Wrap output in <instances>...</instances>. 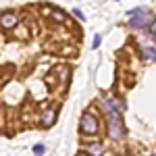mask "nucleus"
<instances>
[{
	"instance_id": "obj_1",
	"label": "nucleus",
	"mask_w": 156,
	"mask_h": 156,
	"mask_svg": "<svg viewBox=\"0 0 156 156\" xmlns=\"http://www.w3.org/2000/svg\"><path fill=\"white\" fill-rule=\"evenodd\" d=\"M79 129L83 135H98L100 133V121L94 115V110H85L79 119Z\"/></svg>"
},
{
	"instance_id": "obj_2",
	"label": "nucleus",
	"mask_w": 156,
	"mask_h": 156,
	"mask_svg": "<svg viewBox=\"0 0 156 156\" xmlns=\"http://www.w3.org/2000/svg\"><path fill=\"white\" fill-rule=\"evenodd\" d=\"M152 23V15L148 9H135L129 11V27L131 29H146Z\"/></svg>"
},
{
	"instance_id": "obj_3",
	"label": "nucleus",
	"mask_w": 156,
	"mask_h": 156,
	"mask_svg": "<svg viewBox=\"0 0 156 156\" xmlns=\"http://www.w3.org/2000/svg\"><path fill=\"white\" fill-rule=\"evenodd\" d=\"M106 121H108V137L110 140H123L127 133L123 117H106Z\"/></svg>"
},
{
	"instance_id": "obj_4",
	"label": "nucleus",
	"mask_w": 156,
	"mask_h": 156,
	"mask_svg": "<svg viewBox=\"0 0 156 156\" xmlns=\"http://www.w3.org/2000/svg\"><path fill=\"white\" fill-rule=\"evenodd\" d=\"M17 23H19L17 12H4V15H0V27L2 29H12Z\"/></svg>"
},
{
	"instance_id": "obj_5",
	"label": "nucleus",
	"mask_w": 156,
	"mask_h": 156,
	"mask_svg": "<svg viewBox=\"0 0 156 156\" xmlns=\"http://www.w3.org/2000/svg\"><path fill=\"white\" fill-rule=\"evenodd\" d=\"M54 121H56V108H48V110L42 112V117H40V125H42V127H52Z\"/></svg>"
},
{
	"instance_id": "obj_6",
	"label": "nucleus",
	"mask_w": 156,
	"mask_h": 156,
	"mask_svg": "<svg viewBox=\"0 0 156 156\" xmlns=\"http://www.w3.org/2000/svg\"><path fill=\"white\" fill-rule=\"evenodd\" d=\"M46 15H50L56 23H65V21H67V15L62 11H58V9H46Z\"/></svg>"
},
{
	"instance_id": "obj_7",
	"label": "nucleus",
	"mask_w": 156,
	"mask_h": 156,
	"mask_svg": "<svg viewBox=\"0 0 156 156\" xmlns=\"http://www.w3.org/2000/svg\"><path fill=\"white\" fill-rule=\"evenodd\" d=\"M85 150H87L90 154H94V156H100L102 152H104V146H102V144H87V146H85Z\"/></svg>"
},
{
	"instance_id": "obj_8",
	"label": "nucleus",
	"mask_w": 156,
	"mask_h": 156,
	"mask_svg": "<svg viewBox=\"0 0 156 156\" xmlns=\"http://www.w3.org/2000/svg\"><path fill=\"white\" fill-rule=\"evenodd\" d=\"M142 54H144V58L156 60V48L154 46H142Z\"/></svg>"
},
{
	"instance_id": "obj_9",
	"label": "nucleus",
	"mask_w": 156,
	"mask_h": 156,
	"mask_svg": "<svg viewBox=\"0 0 156 156\" xmlns=\"http://www.w3.org/2000/svg\"><path fill=\"white\" fill-rule=\"evenodd\" d=\"M44 150H46V148H44V146H42V144L34 146V154H37V156H42V154H44Z\"/></svg>"
},
{
	"instance_id": "obj_10",
	"label": "nucleus",
	"mask_w": 156,
	"mask_h": 156,
	"mask_svg": "<svg viewBox=\"0 0 156 156\" xmlns=\"http://www.w3.org/2000/svg\"><path fill=\"white\" fill-rule=\"evenodd\" d=\"M73 15H75L77 19H83V21H85V15H83L81 11H79V9H73Z\"/></svg>"
},
{
	"instance_id": "obj_11",
	"label": "nucleus",
	"mask_w": 156,
	"mask_h": 156,
	"mask_svg": "<svg viewBox=\"0 0 156 156\" xmlns=\"http://www.w3.org/2000/svg\"><path fill=\"white\" fill-rule=\"evenodd\" d=\"M100 44H102V37L94 36V46H92V48H100Z\"/></svg>"
},
{
	"instance_id": "obj_12",
	"label": "nucleus",
	"mask_w": 156,
	"mask_h": 156,
	"mask_svg": "<svg viewBox=\"0 0 156 156\" xmlns=\"http://www.w3.org/2000/svg\"><path fill=\"white\" fill-rule=\"evenodd\" d=\"M150 31H152V36H156V17L152 19V23H150Z\"/></svg>"
},
{
	"instance_id": "obj_13",
	"label": "nucleus",
	"mask_w": 156,
	"mask_h": 156,
	"mask_svg": "<svg viewBox=\"0 0 156 156\" xmlns=\"http://www.w3.org/2000/svg\"><path fill=\"white\" fill-rule=\"evenodd\" d=\"M150 156H156V154H150Z\"/></svg>"
}]
</instances>
